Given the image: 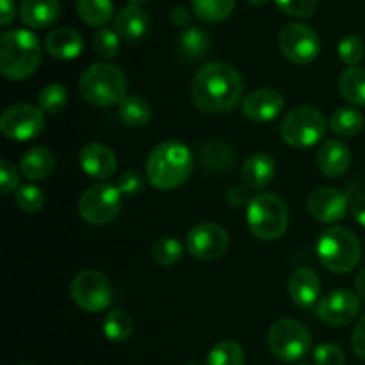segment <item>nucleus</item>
Instances as JSON below:
<instances>
[{
	"label": "nucleus",
	"mask_w": 365,
	"mask_h": 365,
	"mask_svg": "<svg viewBox=\"0 0 365 365\" xmlns=\"http://www.w3.org/2000/svg\"><path fill=\"white\" fill-rule=\"evenodd\" d=\"M245 81L232 64L214 61L196 71L191 84L195 106L207 114H223L242 100Z\"/></svg>",
	"instance_id": "nucleus-1"
},
{
	"label": "nucleus",
	"mask_w": 365,
	"mask_h": 365,
	"mask_svg": "<svg viewBox=\"0 0 365 365\" xmlns=\"http://www.w3.org/2000/svg\"><path fill=\"white\" fill-rule=\"evenodd\" d=\"M195 168L191 150L180 141H164L152 150L146 160V178L160 191H173L185 184Z\"/></svg>",
	"instance_id": "nucleus-2"
},
{
	"label": "nucleus",
	"mask_w": 365,
	"mask_h": 365,
	"mask_svg": "<svg viewBox=\"0 0 365 365\" xmlns=\"http://www.w3.org/2000/svg\"><path fill=\"white\" fill-rule=\"evenodd\" d=\"M41 63V43L27 29H11L0 38V73L9 81H25Z\"/></svg>",
	"instance_id": "nucleus-3"
},
{
	"label": "nucleus",
	"mask_w": 365,
	"mask_h": 365,
	"mask_svg": "<svg viewBox=\"0 0 365 365\" xmlns=\"http://www.w3.org/2000/svg\"><path fill=\"white\" fill-rule=\"evenodd\" d=\"M78 93L95 107H110L127 98V78L118 66L95 63L81 75Z\"/></svg>",
	"instance_id": "nucleus-4"
},
{
	"label": "nucleus",
	"mask_w": 365,
	"mask_h": 365,
	"mask_svg": "<svg viewBox=\"0 0 365 365\" xmlns=\"http://www.w3.org/2000/svg\"><path fill=\"white\" fill-rule=\"evenodd\" d=\"M319 262L335 274L351 273L362 259L359 237L344 227H330L319 235L316 246Z\"/></svg>",
	"instance_id": "nucleus-5"
},
{
	"label": "nucleus",
	"mask_w": 365,
	"mask_h": 365,
	"mask_svg": "<svg viewBox=\"0 0 365 365\" xmlns=\"http://www.w3.org/2000/svg\"><path fill=\"white\" fill-rule=\"evenodd\" d=\"M250 232L260 241H277L285 234L289 225L287 205L273 192H260L253 196L246 212Z\"/></svg>",
	"instance_id": "nucleus-6"
},
{
	"label": "nucleus",
	"mask_w": 365,
	"mask_h": 365,
	"mask_svg": "<svg viewBox=\"0 0 365 365\" xmlns=\"http://www.w3.org/2000/svg\"><path fill=\"white\" fill-rule=\"evenodd\" d=\"M328 121L319 109L310 106L294 107L285 114L280 125V135L292 148H309L323 141Z\"/></svg>",
	"instance_id": "nucleus-7"
},
{
	"label": "nucleus",
	"mask_w": 365,
	"mask_h": 365,
	"mask_svg": "<svg viewBox=\"0 0 365 365\" xmlns=\"http://www.w3.org/2000/svg\"><path fill=\"white\" fill-rule=\"evenodd\" d=\"M267 348L280 362H299L312 348V335L296 319H280L267 331Z\"/></svg>",
	"instance_id": "nucleus-8"
},
{
	"label": "nucleus",
	"mask_w": 365,
	"mask_h": 365,
	"mask_svg": "<svg viewBox=\"0 0 365 365\" xmlns=\"http://www.w3.org/2000/svg\"><path fill=\"white\" fill-rule=\"evenodd\" d=\"M118 185L110 182H100L82 192L78 200V214L86 223L93 227L109 225L120 216L123 198Z\"/></svg>",
	"instance_id": "nucleus-9"
},
{
	"label": "nucleus",
	"mask_w": 365,
	"mask_h": 365,
	"mask_svg": "<svg viewBox=\"0 0 365 365\" xmlns=\"http://www.w3.org/2000/svg\"><path fill=\"white\" fill-rule=\"evenodd\" d=\"M70 294L75 305L89 314L103 312L114 302V291L109 278L95 269L81 271L71 280Z\"/></svg>",
	"instance_id": "nucleus-10"
},
{
	"label": "nucleus",
	"mask_w": 365,
	"mask_h": 365,
	"mask_svg": "<svg viewBox=\"0 0 365 365\" xmlns=\"http://www.w3.org/2000/svg\"><path fill=\"white\" fill-rule=\"evenodd\" d=\"M278 46H280L282 56L289 63L309 64L319 56L321 39L310 25L292 21L285 25L278 34Z\"/></svg>",
	"instance_id": "nucleus-11"
},
{
	"label": "nucleus",
	"mask_w": 365,
	"mask_h": 365,
	"mask_svg": "<svg viewBox=\"0 0 365 365\" xmlns=\"http://www.w3.org/2000/svg\"><path fill=\"white\" fill-rule=\"evenodd\" d=\"M45 128V114L39 106L14 103L0 116V132L11 141H31Z\"/></svg>",
	"instance_id": "nucleus-12"
},
{
	"label": "nucleus",
	"mask_w": 365,
	"mask_h": 365,
	"mask_svg": "<svg viewBox=\"0 0 365 365\" xmlns=\"http://www.w3.org/2000/svg\"><path fill=\"white\" fill-rule=\"evenodd\" d=\"M227 230L217 223H200L189 230L185 237V248L189 255L198 260H216L228 250Z\"/></svg>",
	"instance_id": "nucleus-13"
},
{
	"label": "nucleus",
	"mask_w": 365,
	"mask_h": 365,
	"mask_svg": "<svg viewBox=\"0 0 365 365\" xmlns=\"http://www.w3.org/2000/svg\"><path fill=\"white\" fill-rule=\"evenodd\" d=\"M316 314L328 327H346L360 314V298L348 289H335L317 302Z\"/></svg>",
	"instance_id": "nucleus-14"
},
{
	"label": "nucleus",
	"mask_w": 365,
	"mask_h": 365,
	"mask_svg": "<svg viewBox=\"0 0 365 365\" xmlns=\"http://www.w3.org/2000/svg\"><path fill=\"white\" fill-rule=\"evenodd\" d=\"M348 196L334 187H317L307 200L310 216L319 223H339L348 214Z\"/></svg>",
	"instance_id": "nucleus-15"
},
{
	"label": "nucleus",
	"mask_w": 365,
	"mask_h": 365,
	"mask_svg": "<svg viewBox=\"0 0 365 365\" xmlns=\"http://www.w3.org/2000/svg\"><path fill=\"white\" fill-rule=\"evenodd\" d=\"M285 98L280 91L271 88H260L242 98V116L255 123H267L282 114Z\"/></svg>",
	"instance_id": "nucleus-16"
},
{
	"label": "nucleus",
	"mask_w": 365,
	"mask_h": 365,
	"mask_svg": "<svg viewBox=\"0 0 365 365\" xmlns=\"http://www.w3.org/2000/svg\"><path fill=\"white\" fill-rule=\"evenodd\" d=\"M81 168L86 175L96 180H107L114 175L118 168L116 155L110 148H107L102 143H89L81 150Z\"/></svg>",
	"instance_id": "nucleus-17"
},
{
	"label": "nucleus",
	"mask_w": 365,
	"mask_h": 365,
	"mask_svg": "<svg viewBox=\"0 0 365 365\" xmlns=\"http://www.w3.org/2000/svg\"><path fill=\"white\" fill-rule=\"evenodd\" d=\"M317 170L328 178H339L351 166V152L341 139H328L316 153Z\"/></svg>",
	"instance_id": "nucleus-18"
},
{
	"label": "nucleus",
	"mask_w": 365,
	"mask_h": 365,
	"mask_svg": "<svg viewBox=\"0 0 365 365\" xmlns=\"http://www.w3.org/2000/svg\"><path fill=\"white\" fill-rule=\"evenodd\" d=\"M277 175V163L266 152H257L245 160L241 170V180L246 189L260 191L273 182Z\"/></svg>",
	"instance_id": "nucleus-19"
},
{
	"label": "nucleus",
	"mask_w": 365,
	"mask_h": 365,
	"mask_svg": "<svg viewBox=\"0 0 365 365\" xmlns=\"http://www.w3.org/2000/svg\"><path fill=\"white\" fill-rule=\"evenodd\" d=\"M321 280L316 271L309 267H299L289 278V296L294 305L302 309H310L319 299Z\"/></svg>",
	"instance_id": "nucleus-20"
},
{
	"label": "nucleus",
	"mask_w": 365,
	"mask_h": 365,
	"mask_svg": "<svg viewBox=\"0 0 365 365\" xmlns=\"http://www.w3.org/2000/svg\"><path fill=\"white\" fill-rule=\"evenodd\" d=\"M84 39L71 27H56L45 36V50L52 57L70 61L81 56Z\"/></svg>",
	"instance_id": "nucleus-21"
},
{
	"label": "nucleus",
	"mask_w": 365,
	"mask_h": 365,
	"mask_svg": "<svg viewBox=\"0 0 365 365\" xmlns=\"http://www.w3.org/2000/svg\"><path fill=\"white\" fill-rule=\"evenodd\" d=\"M152 20L141 6H125L114 18V31L125 41H138L148 32Z\"/></svg>",
	"instance_id": "nucleus-22"
},
{
	"label": "nucleus",
	"mask_w": 365,
	"mask_h": 365,
	"mask_svg": "<svg viewBox=\"0 0 365 365\" xmlns=\"http://www.w3.org/2000/svg\"><path fill=\"white\" fill-rule=\"evenodd\" d=\"M56 170V155L46 146H32L21 155L20 171L27 180L39 182L48 178Z\"/></svg>",
	"instance_id": "nucleus-23"
},
{
	"label": "nucleus",
	"mask_w": 365,
	"mask_h": 365,
	"mask_svg": "<svg viewBox=\"0 0 365 365\" xmlns=\"http://www.w3.org/2000/svg\"><path fill=\"white\" fill-rule=\"evenodd\" d=\"M61 14L59 0H21L20 16L27 27L45 29L57 21Z\"/></svg>",
	"instance_id": "nucleus-24"
},
{
	"label": "nucleus",
	"mask_w": 365,
	"mask_h": 365,
	"mask_svg": "<svg viewBox=\"0 0 365 365\" xmlns=\"http://www.w3.org/2000/svg\"><path fill=\"white\" fill-rule=\"evenodd\" d=\"M200 157H202V164L207 170L217 171V173L230 170L235 163V152L232 150V146L220 141V139H209V141L203 143Z\"/></svg>",
	"instance_id": "nucleus-25"
},
{
	"label": "nucleus",
	"mask_w": 365,
	"mask_h": 365,
	"mask_svg": "<svg viewBox=\"0 0 365 365\" xmlns=\"http://www.w3.org/2000/svg\"><path fill=\"white\" fill-rule=\"evenodd\" d=\"M339 93L351 106L365 107V70L351 66L339 77Z\"/></svg>",
	"instance_id": "nucleus-26"
},
{
	"label": "nucleus",
	"mask_w": 365,
	"mask_h": 365,
	"mask_svg": "<svg viewBox=\"0 0 365 365\" xmlns=\"http://www.w3.org/2000/svg\"><path fill=\"white\" fill-rule=\"evenodd\" d=\"M118 114L127 127L143 128L152 120V107H150L148 100L143 98V96H127L120 103Z\"/></svg>",
	"instance_id": "nucleus-27"
},
{
	"label": "nucleus",
	"mask_w": 365,
	"mask_h": 365,
	"mask_svg": "<svg viewBox=\"0 0 365 365\" xmlns=\"http://www.w3.org/2000/svg\"><path fill=\"white\" fill-rule=\"evenodd\" d=\"M77 13L89 27H103L113 20V0H77Z\"/></svg>",
	"instance_id": "nucleus-28"
},
{
	"label": "nucleus",
	"mask_w": 365,
	"mask_h": 365,
	"mask_svg": "<svg viewBox=\"0 0 365 365\" xmlns=\"http://www.w3.org/2000/svg\"><path fill=\"white\" fill-rule=\"evenodd\" d=\"M178 48L180 53L189 61L202 59L207 56L210 48V38L203 29L189 27L178 38Z\"/></svg>",
	"instance_id": "nucleus-29"
},
{
	"label": "nucleus",
	"mask_w": 365,
	"mask_h": 365,
	"mask_svg": "<svg viewBox=\"0 0 365 365\" xmlns=\"http://www.w3.org/2000/svg\"><path fill=\"white\" fill-rule=\"evenodd\" d=\"M328 127L334 134L341 135V138H355L360 134L364 128V116L356 109H349V107H342L331 113L330 120H328Z\"/></svg>",
	"instance_id": "nucleus-30"
},
{
	"label": "nucleus",
	"mask_w": 365,
	"mask_h": 365,
	"mask_svg": "<svg viewBox=\"0 0 365 365\" xmlns=\"http://www.w3.org/2000/svg\"><path fill=\"white\" fill-rule=\"evenodd\" d=\"M134 331V321L123 309H114L103 319V335L110 342H125Z\"/></svg>",
	"instance_id": "nucleus-31"
},
{
	"label": "nucleus",
	"mask_w": 365,
	"mask_h": 365,
	"mask_svg": "<svg viewBox=\"0 0 365 365\" xmlns=\"http://www.w3.org/2000/svg\"><path fill=\"white\" fill-rule=\"evenodd\" d=\"M235 7V0H192V11L200 20L217 24L227 20Z\"/></svg>",
	"instance_id": "nucleus-32"
},
{
	"label": "nucleus",
	"mask_w": 365,
	"mask_h": 365,
	"mask_svg": "<svg viewBox=\"0 0 365 365\" xmlns=\"http://www.w3.org/2000/svg\"><path fill=\"white\" fill-rule=\"evenodd\" d=\"M207 365H245V349L235 341H220L210 349Z\"/></svg>",
	"instance_id": "nucleus-33"
},
{
	"label": "nucleus",
	"mask_w": 365,
	"mask_h": 365,
	"mask_svg": "<svg viewBox=\"0 0 365 365\" xmlns=\"http://www.w3.org/2000/svg\"><path fill=\"white\" fill-rule=\"evenodd\" d=\"M68 102V91L63 84L57 82H50L45 88L39 91L38 95V106L43 113L57 114L64 109Z\"/></svg>",
	"instance_id": "nucleus-34"
},
{
	"label": "nucleus",
	"mask_w": 365,
	"mask_h": 365,
	"mask_svg": "<svg viewBox=\"0 0 365 365\" xmlns=\"http://www.w3.org/2000/svg\"><path fill=\"white\" fill-rule=\"evenodd\" d=\"M184 246L177 237H163L152 246V259L159 266H173L182 259Z\"/></svg>",
	"instance_id": "nucleus-35"
},
{
	"label": "nucleus",
	"mask_w": 365,
	"mask_h": 365,
	"mask_svg": "<svg viewBox=\"0 0 365 365\" xmlns=\"http://www.w3.org/2000/svg\"><path fill=\"white\" fill-rule=\"evenodd\" d=\"M14 202L24 212H39L45 205V192L32 184H24L14 191Z\"/></svg>",
	"instance_id": "nucleus-36"
},
{
	"label": "nucleus",
	"mask_w": 365,
	"mask_h": 365,
	"mask_svg": "<svg viewBox=\"0 0 365 365\" xmlns=\"http://www.w3.org/2000/svg\"><path fill=\"white\" fill-rule=\"evenodd\" d=\"M337 53L341 57L342 63L348 64L349 68L356 66L360 61L365 57V43L360 36L356 34H348L339 41Z\"/></svg>",
	"instance_id": "nucleus-37"
},
{
	"label": "nucleus",
	"mask_w": 365,
	"mask_h": 365,
	"mask_svg": "<svg viewBox=\"0 0 365 365\" xmlns=\"http://www.w3.org/2000/svg\"><path fill=\"white\" fill-rule=\"evenodd\" d=\"M93 46L96 56L102 59H113L120 50V36L113 29H100L93 38Z\"/></svg>",
	"instance_id": "nucleus-38"
},
{
	"label": "nucleus",
	"mask_w": 365,
	"mask_h": 365,
	"mask_svg": "<svg viewBox=\"0 0 365 365\" xmlns=\"http://www.w3.org/2000/svg\"><path fill=\"white\" fill-rule=\"evenodd\" d=\"M282 13L294 18H309L316 13L317 0H274Z\"/></svg>",
	"instance_id": "nucleus-39"
},
{
	"label": "nucleus",
	"mask_w": 365,
	"mask_h": 365,
	"mask_svg": "<svg viewBox=\"0 0 365 365\" xmlns=\"http://www.w3.org/2000/svg\"><path fill=\"white\" fill-rule=\"evenodd\" d=\"M314 364L316 365H346V355L339 346L319 344L314 349Z\"/></svg>",
	"instance_id": "nucleus-40"
},
{
	"label": "nucleus",
	"mask_w": 365,
	"mask_h": 365,
	"mask_svg": "<svg viewBox=\"0 0 365 365\" xmlns=\"http://www.w3.org/2000/svg\"><path fill=\"white\" fill-rule=\"evenodd\" d=\"M118 189L125 196H138L145 189V177L138 170H128L118 178Z\"/></svg>",
	"instance_id": "nucleus-41"
},
{
	"label": "nucleus",
	"mask_w": 365,
	"mask_h": 365,
	"mask_svg": "<svg viewBox=\"0 0 365 365\" xmlns=\"http://www.w3.org/2000/svg\"><path fill=\"white\" fill-rule=\"evenodd\" d=\"M18 187H20V184H18L16 168L7 159H2L0 160V195L7 196Z\"/></svg>",
	"instance_id": "nucleus-42"
},
{
	"label": "nucleus",
	"mask_w": 365,
	"mask_h": 365,
	"mask_svg": "<svg viewBox=\"0 0 365 365\" xmlns=\"http://www.w3.org/2000/svg\"><path fill=\"white\" fill-rule=\"evenodd\" d=\"M351 348L355 351V355L359 356L362 362H365V316L360 317L359 324L355 327L351 337Z\"/></svg>",
	"instance_id": "nucleus-43"
},
{
	"label": "nucleus",
	"mask_w": 365,
	"mask_h": 365,
	"mask_svg": "<svg viewBox=\"0 0 365 365\" xmlns=\"http://www.w3.org/2000/svg\"><path fill=\"white\" fill-rule=\"evenodd\" d=\"M250 195L242 185H234L227 191V203L234 209H242L245 205H250Z\"/></svg>",
	"instance_id": "nucleus-44"
},
{
	"label": "nucleus",
	"mask_w": 365,
	"mask_h": 365,
	"mask_svg": "<svg viewBox=\"0 0 365 365\" xmlns=\"http://www.w3.org/2000/svg\"><path fill=\"white\" fill-rule=\"evenodd\" d=\"M14 14H16V2L14 0H0V24L4 27H7L14 20Z\"/></svg>",
	"instance_id": "nucleus-45"
},
{
	"label": "nucleus",
	"mask_w": 365,
	"mask_h": 365,
	"mask_svg": "<svg viewBox=\"0 0 365 365\" xmlns=\"http://www.w3.org/2000/svg\"><path fill=\"white\" fill-rule=\"evenodd\" d=\"M349 209H351V214H353V217H355L356 223H359L360 227L365 228V192L364 195H359L353 198Z\"/></svg>",
	"instance_id": "nucleus-46"
},
{
	"label": "nucleus",
	"mask_w": 365,
	"mask_h": 365,
	"mask_svg": "<svg viewBox=\"0 0 365 365\" xmlns=\"http://www.w3.org/2000/svg\"><path fill=\"white\" fill-rule=\"evenodd\" d=\"M170 18L177 27H185V25H189V21H191V13H189L187 7L177 6L175 9H171Z\"/></svg>",
	"instance_id": "nucleus-47"
},
{
	"label": "nucleus",
	"mask_w": 365,
	"mask_h": 365,
	"mask_svg": "<svg viewBox=\"0 0 365 365\" xmlns=\"http://www.w3.org/2000/svg\"><path fill=\"white\" fill-rule=\"evenodd\" d=\"M355 287H356V294H359L360 299L365 302V267L356 274V280H355Z\"/></svg>",
	"instance_id": "nucleus-48"
},
{
	"label": "nucleus",
	"mask_w": 365,
	"mask_h": 365,
	"mask_svg": "<svg viewBox=\"0 0 365 365\" xmlns=\"http://www.w3.org/2000/svg\"><path fill=\"white\" fill-rule=\"evenodd\" d=\"M248 2L255 7H262V6H266L267 0H248Z\"/></svg>",
	"instance_id": "nucleus-49"
},
{
	"label": "nucleus",
	"mask_w": 365,
	"mask_h": 365,
	"mask_svg": "<svg viewBox=\"0 0 365 365\" xmlns=\"http://www.w3.org/2000/svg\"><path fill=\"white\" fill-rule=\"evenodd\" d=\"M132 4H135V6H143V4H146L148 0H130Z\"/></svg>",
	"instance_id": "nucleus-50"
},
{
	"label": "nucleus",
	"mask_w": 365,
	"mask_h": 365,
	"mask_svg": "<svg viewBox=\"0 0 365 365\" xmlns=\"http://www.w3.org/2000/svg\"><path fill=\"white\" fill-rule=\"evenodd\" d=\"M21 365H34V364H21Z\"/></svg>",
	"instance_id": "nucleus-51"
},
{
	"label": "nucleus",
	"mask_w": 365,
	"mask_h": 365,
	"mask_svg": "<svg viewBox=\"0 0 365 365\" xmlns=\"http://www.w3.org/2000/svg\"><path fill=\"white\" fill-rule=\"evenodd\" d=\"M296 365H307V364H296Z\"/></svg>",
	"instance_id": "nucleus-52"
},
{
	"label": "nucleus",
	"mask_w": 365,
	"mask_h": 365,
	"mask_svg": "<svg viewBox=\"0 0 365 365\" xmlns=\"http://www.w3.org/2000/svg\"><path fill=\"white\" fill-rule=\"evenodd\" d=\"M187 365H196V364H187Z\"/></svg>",
	"instance_id": "nucleus-53"
}]
</instances>
